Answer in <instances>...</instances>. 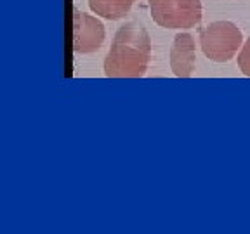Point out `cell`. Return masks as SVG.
Masks as SVG:
<instances>
[{
	"label": "cell",
	"instance_id": "6da1fadb",
	"mask_svg": "<svg viewBox=\"0 0 250 234\" xmlns=\"http://www.w3.org/2000/svg\"><path fill=\"white\" fill-rule=\"evenodd\" d=\"M149 59V33L137 23H125L115 33L104 59V75L108 78H141L148 70Z\"/></svg>",
	"mask_w": 250,
	"mask_h": 234
},
{
	"label": "cell",
	"instance_id": "3957f363",
	"mask_svg": "<svg viewBox=\"0 0 250 234\" xmlns=\"http://www.w3.org/2000/svg\"><path fill=\"white\" fill-rule=\"evenodd\" d=\"M151 18L167 30H191L203 18L200 0H148Z\"/></svg>",
	"mask_w": 250,
	"mask_h": 234
},
{
	"label": "cell",
	"instance_id": "5b68a950",
	"mask_svg": "<svg viewBox=\"0 0 250 234\" xmlns=\"http://www.w3.org/2000/svg\"><path fill=\"white\" fill-rule=\"evenodd\" d=\"M196 49L191 33H177L170 45V70L177 78H189L195 71Z\"/></svg>",
	"mask_w": 250,
	"mask_h": 234
},
{
	"label": "cell",
	"instance_id": "277c9868",
	"mask_svg": "<svg viewBox=\"0 0 250 234\" xmlns=\"http://www.w3.org/2000/svg\"><path fill=\"white\" fill-rule=\"evenodd\" d=\"M104 24L87 12L73 11V51L77 54H92L104 43Z\"/></svg>",
	"mask_w": 250,
	"mask_h": 234
},
{
	"label": "cell",
	"instance_id": "52a82bcc",
	"mask_svg": "<svg viewBox=\"0 0 250 234\" xmlns=\"http://www.w3.org/2000/svg\"><path fill=\"white\" fill-rule=\"evenodd\" d=\"M238 68L245 77H250V37L240 49L238 54Z\"/></svg>",
	"mask_w": 250,
	"mask_h": 234
},
{
	"label": "cell",
	"instance_id": "8992f818",
	"mask_svg": "<svg viewBox=\"0 0 250 234\" xmlns=\"http://www.w3.org/2000/svg\"><path fill=\"white\" fill-rule=\"evenodd\" d=\"M136 2L137 0H89V7L94 14L115 21L129 14Z\"/></svg>",
	"mask_w": 250,
	"mask_h": 234
},
{
	"label": "cell",
	"instance_id": "7a4b0ae2",
	"mask_svg": "<svg viewBox=\"0 0 250 234\" xmlns=\"http://www.w3.org/2000/svg\"><path fill=\"white\" fill-rule=\"evenodd\" d=\"M242 45V30L231 21H214L200 30V47L214 62L231 61Z\"/></svg>",
	"mask_w": 250,
	"mask_h": 234
}]
</instances>
